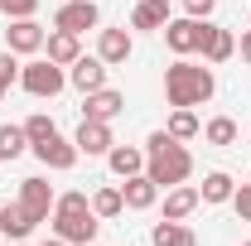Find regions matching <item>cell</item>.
<instances>
[{
  "label": "cell",
  "instance_id": "obj_30",
  "mask_svg": "<svg viewBox=\"0 0 251 246\" xmlns=\"http://www.w3.org/2000/svg\"><path fill=\"white\" fill-rule=\"evenodd\" d=\"M232 208H237V217H242V222H251V184H242L237 193H232Z\"/></svg>",
  "mask_w": 251,
  "mask_h": 246
},
{
  "label": "cell",
  "instance_id": "obj_12",
  "mask_svg": "<svg viewBox=\"0 0 251 246\" xmlns=\"http://www.w3.org/2000/svg\"><path fill=\"white\" fill-rule=\"evenodd\" d=\"M121 111H126V97L116 92V87H97V92H87V106H82L87 121H116Z\"/></svg>",
  "mask_w": 251,
  "mask_h": 246
},
{
  "label": "cell",
  "instance_id": "obj_35",
  "mask_svg": "<svg viewBox=\"0 0 251 246\" xmlns=\"http://www.w3.org/2000/svg\"><path fill=\"white\" fill-rule=\"evenodd\" d=\"M247 246H251V242H247Z\"/></svg>",
  "mask_w": 251,
  "mask_h": 246
},
{
  "label": "cell",
  "instance_id": "obj_6",
  "mask_svg": "<svg viewBox=\"0 0 251 246\" xmlns=\"http://www.w3.org/2000/svg\"><path fill=\"white\" fill-rule=\"evenodd\" d=\"M97 25H101L97 0H68V5H58V15H53V29H68V34H87Z\"/></svg>",
  "mask_w": 251,
  "mask_h": 246
},
{
  "label": "cell",
  "instance_id": "obj_23",
  "mask_svg": "<svg viewBox=\"0 0 251 246\" xmlns=\"http://www.w3.org/2000/svg\"><path fill=\"white\" fill-rule=\"evenodd\" d=\"M92 213H97V217H121V213H126L121 184H111V188H97V193H92Z\"/></svg>",
  "mask_w": 251,
  "mask_h": 246
},
{
  "label": "cell",
  "instance_id": "obj_27",
  "mask_svg": "<svg viewBox=\"0 0 251 246\" xmlns=\"http://www.w3.org/2000/svg\"><path fill=\"white\" fill-rule=\"evenodd\" d=\"M58 125H53V116H44V111H34L29 121H25V135H29V145H39V140H49Z\"/></svg>",
  "mask_w": 251,
  "mask_h": 246
},
{
  "label": "cell",
  "instance_id": "obj_1",
  "mask_svg": "<svg viewBox=\"0 0 251 246\" xmlns=\"http://www.w3.org/2000/svg\"><path fill=\"white\" fill-rule=\"evenodd\" d=\"M218 92V77H213V68H203V63H188V58H174L164 68V97H169V106H203V101H213Z\"/></svg>",
  "mask_w": 251,
  "mask_h": 246
},
{
  "label": "cell",
  "instance_id": "obj_18",
  "mask_svg": "<svg viewBox=\"0 0 251 246\" xmlns=\"http://www.w3.org/2000/svg\"><path fill=\"white\" fill-rule=\"evenodd\" d=\"M198 203H203V193H198L193 184H174L169 193H164V217H169V222H184Z\"/></svg>",
  "mask_w": 251,
  "mask_h": 246
},
{
  "label": "cell",
  "instance_id": "obj_5",
  "mask_svg": "<svg viewBox=\"0 0 251 246\" xmlns=\"http://www.w3.org/2000/svg\"><path fill=\"white\" fill-rule=\"evenodd\" d=\"M164 44L179 53V58H188V53H198L203 49V34H208V20H193V15H184V20H169L164 25Z\"/></svg>",
  "mask_w": 251,
  "mask_h": 246
},
{
  "label": "cell",
  "instance_id": "obj_16",
  "mask_svg": "<svg viewBox=\"0 0 251 246\" xmlns=\"http://www.w3.org/2000/svg\"><path fill=\"white\" fill-rule=\"evenodd\" d=\"M203 63H227L232 53H237V34L222 29V25H208V34H203Z\"/></svg>",
  "mask_w": 251,
  "mask_h": 246
},
{
  "label": "cell",
  "instance_id": "obj_34",
  "mask_svg": "<svg viewBox=\"0 0 251 246\" xmlns=\"http://www.w3.org/2000/svg\"><path fill=\"white\" fill-rule=\"evenodd\" d=\"M0 101H5V87H0Z\"/></svg>",
  "mask_w": 251,
  "mask_h": 246
},
{
  "label": "cell",
  "instance_id": "obj_31",
  "mask_svg": "<svg viewBox=\"0 0 251 246\" xmlns=\"http://www.w3.org/2000/svg\"><path fill=\"white\" fill-rule=\"evenodd\" d=\"M218 10V0H184V15H193V20H208Z\"/></svg>",
  "mask_w": 251,
  "mask_h": 246
},
{
  "label": "cell",
  "instance_id": "obj_19",
  "mask_svg": "<svg viewBox=\"0 0 251 246\" xmlns=\"http://www.w3.org/2000/svg\"><path fill=\"white\" fill-rule=\"evenodd\" d=\"M106 164H111L116 179L145 174V150H135V145H111V150H106Z\"/></svg>",
  "mask_w": 251,
  "mask_h": 246
},
{
  "label": "cell",
  "instance_id": "obj_32",
  "mask_svg": "<svg viewBox=\"0 0 251 246\" xmlns=\"http://www.w3.org/2000/svg\"><path fill=\"white\" fill-rule=\"evenodd\" d=\"M237 49H242V58H247V68H251V29L242 34V44H237Z\"/></svg>",
  "mask_w": 251,
  "mask_h": 246
},
{
  "label": "cell",
  "instance_id": "obj_22",
  "mask_svg": "<svg viewBox=\"0 0 251 246\" xmlns=\"http://www.w3.org/2000/svg\"><path fill=\"white\" fill-rule=\"evenodd\" d=\"M203 203H232V193H237V184H232V174L227 169H213V174H203Z\"/></svg>",
  "mask_w": 251,
  "mask_h": 246
},
{
  "label": "cell",
  "instance_id": "obj_14",
  "mask_svg": "<svg viewBox=\"0 0 251 246\" xmlns=\"http://www.w3.org/2000/svg\"><path fill=\"white\" fill-rule=\"evenodd\" d=\"M68 82H73L82 97L97 92V87H106V63H101V58H77V63H68Z\"/></svg>",
  "mask_w": 251,
  "mask_h": 246
},
{
  "label": "cell",
  "instance_id": "obj_25",
  "mask_svg": "<svg viewBox=\"0 0 251 246\" xmlns=\"http://www.w3.org/2000/svg\"><path fill=\"white\" fill-rule=\"evenodd\" d=\"M203 140L208 145H237V121L232 116H213V121L203 125Z\"/></svg>",
  "mask_w": 251,
  "mask_h": 246
},
{
  "label": "cell",
  "instance_id": "obj_3",
  "mask_svg": "<svg viewBox=\"0 0 251 246\" xmlns=\"http://www.w3.org/2000/svg\"><path fill=\"white\" fill-rule=\"evenodd\" d=\"M53 237H63L68 246H92L97 242V213L87 193H63L53 198Z\"/></svg>",
  "mask_w": 251,
  "mask_h": 246
},
{
  "label": "cell",
  "instance_id": "obj_7",
  "mask_svg": "<svg viewBox=\"0 0 251 246\" xmlns=\"http://www.w3.org/2000/svg\"><path fill=\"white\" fill-rule=\"evenodd\" d=\"M29 150H34V159H39L44 169H58V174L77 164V145H73V140H63L58 130H53L49 140H39V145H29Z\"/></svg>",
  "mask_w": 251,
  "mask_h": 246
},
{
  "label": "cell",
  "instance_id": "obj_8",
  "mask_svg": "<svg viewBox=\"0 0 251 246\" xmlns=\"http://www.w3.org/2000/svg\"><path fill=\"white\" fill-rule=\"evenodd\" d=\"M73 145H77V154H87V159L106 154L111 145H116V135H111V121H87V116H82L77 135H73Z\"/></svg>",
  "mask_w": 251,
  "mask_h": 246
},
{
  "label": "cell",
  "instance_id": "obj_33",
  "mask_svg": "<svg viewBox=\"0 0 251 246\" xmlns=\"http://www.w3.org/2000/svg\"><path fill=\"white\" fill-rule=\"evenodd\" d=\"M44 246H68V242H63V237H53V242H44Z\"/></svg>",
  "mask_w": 251,
  "mask_h": 246
},
{
  "label": "cell",
  "instance_id": "obj_13",
  "mask_svg": "<svg viewBox=\"0 0 251 246\" xmlns=\"http://www.w3.org/2000/svg\"><path fill=\"white\" fill-rule=\"evenodd\" d=\"M130 53H135V39H130L126 29H101V34H97V58L106 63V68L126 63Z\"/></svg>",
  "mask_w": 251,
  "mask_h": 246
},
{
  "label": "cell",
  "instance_id": "obj_26",
  "mask_svg": "<svg viewBox=\"0 0 251 246\" xmlns=\"http://www.w3.org/2000/svg\"><path fill=\"white\" fill-rule=\"evenodd\" d=\"M164 130H169L174 140H193L203 125H198V116H193L188 106H174V116H169V125H164Z\"/></svg>",
  "mask_w": 251,
  "mask_h": 246
},
{
  "label": "cell",
  "instance_id": "obj_36",
  "mask_svg": "<svg viewBox=\"0 0 251 246\" xmlns=\"http://www.w3.org/2000/svg\"><path fill=\"white\" fill-rule=\"evenodd\" d=\"M92 246H97V242H92Z\"/></svg>",
  "mask_w": 251,
  "mask_h": 246
},
{
  "label": "cell",
  "instance_id": "obj_15",
  "mask_svg": "<svg viewBox=\"0 0 251 246\" xmlns=\"http://www.w3.org/2000/svg\"><path fill=\"white\" fill-rule=\"evenodd\" d=\"M34 227H39V222L25 213V203H20V198H15V203H0V237H10V242H25Z\"/></svg>",
  "mask_w": 251,
  "mask_h": 246
},
{
  "label": "cell",
  "instance_id": "obj_17",
  "mask_svg": "<svg viewBox=\"0 0 251 246\" xmlns=\"http://www.w3.org/2000/svg\"><path fill=\"white\" fill-rule=\"evenodd\" d=\"M169 20H174V15H169V0H140V5L130 10V29H150V34H159Z\"/></svg>",
  "mask_w": 251,
  "mask_h": 246
},
{
  "label": "cell",
  "instance_id": "obj_28",
  "mask_svg": "<svg viewBox=\"0 0 251 246\" xmlns=\"http://www.w3.org/2000/svg\"><path fill=\"white\" fill-rule=\"evenodd\" d=\"M34 10H39V0H0V15H10V20H34Z\"/></svg>",
  "mask_w": 251,
  "mask_h": 246
},
{
  "label": "cell",
  "instance_id": "obj_9",
  "mask_svg": "<svg viewBox=\"0 0 251 246\" xmlns=\"http://www.w3.org/2000/svg\"><path fill=\"white\" fill-rule=\"evenodd\" d=\"M44 25L39 20H10V29H5V49L10 53H39L44 49Z\"/></svg>",
  "mask_w": 251,
  "mask_h": 246
},
{
  "label": "cell",
  "instance_id": "obj_2",
  "mask_svg": "<svg viewBox=\"0 0 251 246\" xmlns=\"http://www.w3.org/2000/svg\"><path fill=\"white\" fill-rule=\"evenodd\" d=\"M145 174L155 179L159 188H174L193 174V154L184 150V140H174L169 130H155L145 140Z\"/></svg>",
  "mask_w": 251,
  "mask_h": 246
},
{
  "label": "cell",
  "instance_id": "obj_4",
  "mask_svg": "<svg viewBox=\"0 0 251 246\" xmlns=\"http://www.w3.org/2000/svg\"><path fill=\"white\" fill-rule=\"evenodd\" d=\"M20 87L29 97H58L63 87H68V73H63L53 58H34L20 68Z\"/></svg>",
  "mask_w": 251,
  "mask_h": 246
},
{
  "label": "cell",
  "instance_id": "obj_24",
  "mask_svg": "<svg viewBox=\"0 0 251 246\" xmlns=\"http://www.w3.org/2000/svg\"><path fill=\"white\" fill-rule=\"evenodd\" d=\"M25 150H29V135H25V125H0V159L10 164V159H20Z\"/></svg>",
  "mask_w": 251,
  "mask_h": 246
},
{
  "label": "cell",
  "instance_id": "obj_10",
  "mask_svg": "<svg viewBox=\"0 0 251 246\" xmlns=\"http://www.w3.org/2000/svg\"><path fill=\"white\" fill-rule=\"evenodd\" d=\"M20 203H25V213L34 217V222H44V217L53 213V188H49V179H25L20 184Z\"/></svg>",
  "mask_w": 251,
  "mask_h": 246
},
{
  "label": "cell",
  "instance_id": "obj_11",
  "mask_svg": "<svg viewBox=\"0 0 251 246\" xmlns=\"http://www.w3.org/2000/svg\"><path fill=\"white\" fill-rule=\"evenodd\" d=\"M121 198H126L130 213H145V208H155L159 184L150 179V174H130V179H121Z\"/></svg>",
  "mask_w": 251,
  "mask_h": 246
},
{
  "label": "cell",
  "instance_id": "obj_21",
  "mask_svg": "<svg viewBox=\"0 0 251 246\" xmlns=\"http://www.w3.org/2000/svg\"><path fill=\"white\" fill-rule=\"evenodd\" d=\"M150 242L155 246H198V237H193V227H184V222H155V232H150Z\"/></svg>",
  "mask_w": 251,
  "mask_h": 246
},
{
  "label": "cell",
  "instance_id": "obj_29",
  "mask_svg": "<svg viewBox=\"0 0 251 246\" xmlns=\"http://www.w3.org/2000/svg\"><path fill=\"white\" fill-rule=\"evenodd\" d=\"M15 82H20V63H15V53H10V49H5V53H0V87L10 92Z\"/></svg>",
  "mask_w": 251,
  "mask_h": 246
},
{
  "label": "cell",
  "instance_id": "obj_20",
  "mask_svg": "<svg viewBox=\"0 0 251 246\" xmlns=\"http://www.w3.org/2000/svg\"><path fill=\"white\" fill-rule=\"evenodd\" d=\"M44 49H49V58L58 63V68H68V63L82 58V44H77V34H68V29H53L49 39H44Z\"/></svg>",
  "mask_w": 251,
  "mask_h": 246
}]
</instances>
